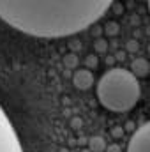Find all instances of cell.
<instances>
[{
    "instance_id": "cell-1",
    "label": "cell",
    "mask_w": 150,
    "mask_h": 152,
    "mask_svg": "<svg viewBox=\"0 0 150 152\" xmlns=\"http://www.w3.org/2000/svg\"><path fill=\"white\" fill-rule=\"evenodd\" d=\"M113 0H0V18L34 37L73 36L97 21Z\"/></svg>"
},
{
    "instance_id": "cell-2",
    "label": "cell",
    "mask_w": 150,
    "mask_h": 152,
    "mask_svg": "<svg viewBox=\"0 0 150 152\" xmlns=\"http://www.w3.org/2000/svg\"><path fill=\"white\" fill-rule=\"evenodd\" d=\"M141 88L138 78L127 69H110L97 83L99 103L115 113L129 112L140 101Z\"/></svg>"
},
{
    "instance_id": "cell-3",
    "label": "cell",
    "mask_w": 150,
    "mask_h": 152,
    "mask_svg": "<svg viewBox=\"0 0 150 152\" xmlns=\"http://www.w3.org/2000/svg\"><path fill=\"white\" fill-rule=\"evenodd\" d=\"M0 152H23L20 138L2 106H0Z\"/></svg>"
},
{
    "instance_id": "cell-4",
    "label": "cell",
    "mask_w": 150,
    "mask_h": 152,
    "mask_svg": "<svg viewBox=\"0 0 150 152\" xmlns=\"http://www.w3.org/2000/svg\"><path fill=\"white\" fill-rule=\"evenodd\" d=\"M127 152H150V122L134 131V134L129 140Z\"/></svg>"
},
{
    "instance_id": "cell-5",
    "label": "cell",
    "mask_w": 150,
    "mask_h": 152,
    "mask_svg": "<svg viewBox=\"0 0 150 152\" xmlns=\"http://www.w3.org/2000/svg\"><path fill=\"white\" fill-rule=\"evenodd\" d=\"M147 2H149V9H150V0H147Z\"/></svg>"
}]
</instances>
